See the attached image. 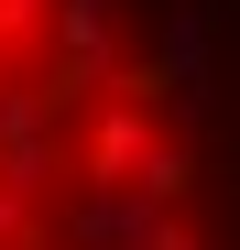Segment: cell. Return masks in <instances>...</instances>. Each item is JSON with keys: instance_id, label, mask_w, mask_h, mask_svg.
I'll return each instance as SVG.
<instances>
[{"instance_id": "6da1fadb", "label": "cell", "mask_w": 240, "mask_h": 250, "mask_svg": "<svg viewBox=\"0 0 240 250\" xmlns=\"http://www.w3.org/2000/svg\"><path fill=\"white\" fill-rule=\"evenodd\" d=\"M0 250H240V0H0Z\"/></svg>"}]
</instances>
